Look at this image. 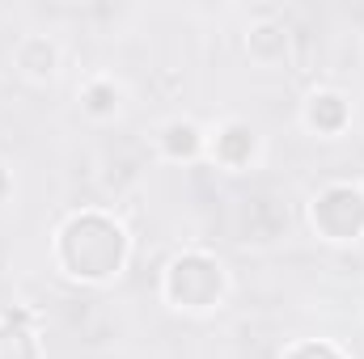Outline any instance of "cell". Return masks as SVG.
Wrapping results in <instances>:
<instances>
[{"label": "cell", "mask_w": 364, "mask_h": 359, "mask_svg": "<svg viewBox=\"0 0 364 359\" xmlns=\"http://www.w3.org/2000/svg\"><path fill=\"white\" fill-rule=\"evenodd\" d=\"M127 258V237L114 220L85 211V216H73L60 233V263L73 279H90L102 283L110 279L114 270L123 267Z\"/></svg>", "instance_id": "cell-1"}, {"label": "cell", "mask_w": 364, "mask_h": 359, "mask_svg": "<svg viewBox=\"0 0 364 359\" xmlns=\"http://www.w3.org/2000/svg\"><path fill=\"white\" fill-rule=\"evenodd\" d=\"M220 292H225V270L208 254H182L166 270V296L178 309L203 313V309H212L220 300Z\"/></svg>", "instance_id": "cell-2"}, {"label": "cell", "mask_w": 364, "mask_h": 359, "mask_svg": "<svg viewBox=\"0 0 364 359\" xmlns=\"http://www.w3.org/2000/svg\"><path fill=\"white\" fill-rule=\"evenodd\" d=\"M314 228L326 241H356L364 233V190L331 186L314 199Z\"/></svg>", "instance_id": "cell-3"}, {"label": "cell", "mask_w": 364, "mask_h": 359, "mask_svg": "<svg viewBox=\"0 0 364 359\" xmlns=\"http://www.w3.org/2000/svg\"><path fill=\"white\" fill-rule=\"evenodd\" d=\"M0 359H38V343L26 326V313H4L0 321Z\"/></svg>", "instance_id": "cell-4"}, {"label": "cell", "mask_w": 364, "mask_h": 359, "mask_svg": "<svg viewBox=\"0 0 364 359\" xmlns=\"http://www.w3.org/2000/svg\"><path fill=\"white\" fill-rule=\"evenodd\" d=\"M250 157H255V131L242 127V123H229V127L216 136V161H225L229 170H237V165H246Z\"/></svg>", "instance_id": "cell-5"}, {"label": "cell", "mask_w": 364, "mask_h": 359, "mask_svg": "<svg viewBox=\"0 0 364 359\" xmlns=\"http://www.w3.org/2000/svg\"><path fill=\"white\" fill-rule=\"evenodd\" d=\"M305 118L314 131H339L348 123V101L339 93H314L309 106H305Z\"/></svg>", "instance_id": "cell-6"}, {"label": "cell", "mask_w": 364, "mask_h": 359, "mask_svg": "<svg viewBox=\"0 0 364 359\" xmlns=\"http://www.w3.org/2000/svg\"><path fill=\"white\" fill-rule=\"evenodd\" d=\"M246 47H250V55L259 60V64H272V60H279L284 55V47H288V34L279 30V26H255L250 30V38H246Z\"/></svg>", "instance_id": "cell-7"}, {"label": "cell", "mask_w": 364, "mask_h": 359, "mask_svg": "<svg viewBox=\"0 0 364 359\" xmlns=\"http://www.w3.org/2000/svg\"><path fill=\"white\" fill-rule=\"evenodd\" d=\"M21 68H26L30 77H51V72H55V47L43 43V38H30V43L21 47Z\"/></svg>", "instance_id": "cell-8"}, {"label": "cell", "mask_w": 364, "mask_h": 359, "mask_svg": "<svg viewBox=\"0 0 364 359\" xmlns=\"http://www.w3.org/2000/svg\"><path fill=\"white\" fill-rule=\"evenodd\" d=\"M199 144H203V140H199V131H195L191 123H170V127H166V153H170V157H195Z\"/></svg>", "instance_id": "cell-9"}, {"label": "cell", "mask_w": 364, "mask_h": 359, "mask_svg": "<svg viewBox=\"0 0 364 359\" xmlns=\"http://www.w3.org/2000/svg\"><path fill=\"white\" fill-rule=\"evenodd\" d=\"M114 85H106V81H97V85H90L85 89V106H90V114H110L114 110Z\"/></svg>", "instance_id": "cell-10"}, {"label": "cell", "mask_w": 364, "mask_h": 359, "mask_svg": "<svg viewBox=\"0 0 364 359\" xmlns=\"http://www.w3.org/2000/svg\"><path fill=\"white\" fill-rule=\"evenodd\" d=\"M284 359H343L331 343H296V347H288Z\"/></svg>", "instance_id": "cell-11"}]
</instances>
